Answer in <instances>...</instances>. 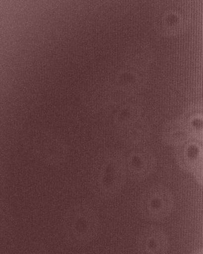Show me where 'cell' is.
<instances>
[{
    "label": "cell",
    "instance_id": "5b68a950",
    "mask_svg": "<svg viewBox=\"0 0 203 254\" xmlns=\"http://www.w3.org/2000/svg\"><path fill=\"white\" fill-rule=\"evenodd\" d=\"M29 254H46V253L44 252L43 251H38L37 252H33V253H31Z\"/></svg>",
    "mask_w": 203,
    "mask_h": 254
},
{
    "label": "cell",
    "instance_id": "8992f818",
    "mask_svg": "<svg viewBox=\"0 0 203 254\" xmlns=\"http://www.w3.org/2000/svg\"><path fill=\"white\" fill-rule=\"evenodd\" d=\"M202 178H203V168H202Z\"/></svg>",
    "mask_w": 203,
    "mask_h": 254
},
{
    "label": "cell",
    "instance_id": "277c9868",
    "mask_svg": "<svg viewBox=\"0 0 203 254\" xmlns=\"http://www.w3.org/2000/svg\"><path fill=\"white\" fill-rule=\"evenodd\" d=\"M191 254H203V248L196 250Z\"/></svg>",
    "mask_w": 203,
    "mask_h": 254
},
{
    "label": "cell",
    "instance_id": "6da1fadb",
    "mask_svg": "<svg viewBox=\"0 0 203 254\" xmlns=\"http://www.w3.org/2000/svg\"><path fill=\"white\" fill-rule=\"evenodd\" d=\"M169 246L165 233L161 229L153 226L142 231L136 242L138 254H166Z\"/></svg>",
    "mask_w": 203,
    "mask_h": 254
},
{
    "label": "cell",
    "instance_id": "3957f363",
    "mask_svg": "<svg viewBox=\"0 0 203 254\" xmlns=\"http://www.w3.org/2000/svg\"><path fill=\"white\" fill-rule=\"evenodd\" d=\"M71 220L72 233L80 241H88L97 234L99 227L98 218L94 215L90 217L80 216Z\"/></svg>",
    "mask_w": 203,
    "mask_h": 254
},
{
    "label": "cell",
    "instance_id": "7a4b0ae2",
    "mask_svg": "<svg viewBox=\"0 0 203 254\" xmlns=\"http://www.w3.org/2000/svg\"><path fill=\"white\" fill-rule=\"evenodd\" d=\"M172 208V201L168 198H148L141 202L140 211L145 218L155 221L166 218Z\"/></svg>",
    "mask_w": 203,
    "mask_h": 254
}]
</instances>
